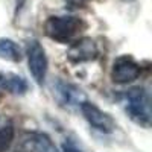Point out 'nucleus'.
I'll list each match as a JSON object with an SVG mask.
<instances>
[{"label": "nucleus", "instance_id": "nucleus-1", "mask_svg": "<svg viewBox=\"0 0 152 152\" xmlns=\"http://www.w3.org/2000/svg\"><path fill=\"white\" fill-rule=\"evenodd\" d=\"M87 21L75 15H50L44 23V34L56 43H70L87 29Z\"/></svg>", "mask_w": 152, "mask_h": 152}, {"label": "nucleus", "instance_id": "nucleus-2", "mask_svg": "<svg viewBox=\"0 0 152 152\" xmlns=\"http://www.w3.org/2000/svg\"><path fill=\"white\" fill-rule=\"evenodd\" d=\"M125 110L131 120L137 125L149 128L151 126V96L145 87H132L125 93Z\"/></svg>", "mask_w": 152, "mask_h": 152}, {"label": "nucleus", "instance_id": "nucleus-3", "mask_svg": "<svg viewBox=\"0 0 152 152\" xmlns=\"http://www.w3.org/2000/svg\"><path fill=\"white\" fill-rule=\"evenodd\" d=\"M26 56H28V67L32 78L41 87L46 81L47 67H49L47 55L43 44L38 40H29L26 43Z\"/></svg>", "mask_w": 152, "mask_h": 152}, {"label": "nucleus", "instance_id": "nucleus-4", "mask_svg": "<svg viewBox=\"0 0 152 152\" xmlns=\"http://www.w3.org/2000/svg\"><path fill=\"white\" fill-rule=\"evenodd\" d=\"M140 75L142 66L131 55H122L114 59L111 67V81L114 84H131L140 78Z\"/></svg>", "mask_w": 152, "mask_h": 152}, {"label": "nucleus", "instance_id": "nucleus-5", "mask_svg": "<svg viewBox=\"0 0 152 152\" xmlns=\"http://www.w3.org/2000/svg\"><path fill=\"white\" fill-rule=\"evenodd\" d=\"M79 110L82 113V116L85 117V120L90 123L93 128L99 132L104 134H111L116 131L117 125L114 122V119L110 116L108 113L102 111L96 104L90 102V100H82Z\"/></svg>", "mask_w": 152, "mask_h": 152}, {"label": "nucleus", "instance_id": "nucleus-6", "mask_svg": "<svg viewBox=\"0 0 152 152\" xmlns=\"http://www.w3.org/2000/svg\"><path fill=\"white\" fill-rule=\"evenodd\" d=\"M97 46L94 40L90 37L79 38L78 41H75L69 50H67V59L72 64H84V62H90L97 58Z\"/></svg>", "mask_w": 152, "mask_h": 152}, {"label": "nucleus", "instance_id": "nucleus-7", "mask_svg": "<svg viewBox=\"0 0 152 152\" xmlns=\"http://www.w3.org/2000/svg\"><path fill=\"white\" fill-rule=\"evenodd\" d=\"M17 152H59L50 137L43 132H31L23 137Z\"/></svg>", "mask_w": 152, "mask_h": 152}, {"label": "nucleus", "instance_id": "nucleus-8", "mask_svg": "<svg viewBox=\"0 0 152 152\" xmlns=\"http://www.w3.org/2000/svg\"><path fill=\"white\" fill-rule=\"evenodd\" d=\"M52 90H53V96L56 97V100L59 102V105L66 107V108H72L75 105H81V90L78 87H75L69 82H64L58 79L56 82L52 84Z\"/></svg>", "mask_w": 152, "mask_h": 152}, {"label": "nucleus", "instance_id": "nucleus-9", "mask_svg": "<svg viewBox=\"0 0 152 152\" xmlns=\"http://www.w3.org/2000/svg\"><path fill=\"white\" fill-rule=\"evenodd\" d=\"M0 90L15 96H23L29 90V84L23 76L12 72H0Z\"/></svg>", "mask_w": 152, "mask_h": 152}, {"label": "nucleus", "instance_id": "nucleus-10", "mask_svg": "<svg viewBox=\"0 0 152 152\" xmlns=\"http://www.w3.org/2000/svg\"><path fill=\"white\" fill-rule=\"evenodd\" d=\"M0 58L9 62H20L23 59L20 46L11 38H0Z\"/></svg>", "mask_w": 152, "mask_h": 152}, {"label": "nucleus", "instance_id": "nucleus-11", "mask_svg": "<svg viewBox=\"0 0 152 152\" xmlns=\"http://www.w3.org/2000/svg\"><path fill=\"white\" fill-rule=\"evenodd\" d=\"M14 135H15V129L11 123L0 128V152H6L11 148L12 142H14Z\"/></svg>", "mask_w": 152, "mask_h": 152}, {"label": "nucleus", "instance_id": "nucleus-12", "mask_svg": "<svg viewBox=\"0 0 152 152\" xmlns=\"http://www.w3.org/2000/svg\"><path fill=\"white\" fill-rule=\"evenodd\" d=\"M62 152H82V149L76 145L73 140H67L62 143Z\"/></svg>", "mask_w": 152, "mask_h": 152}, {"label": "nucleus", "instance_id": "nucleus-13", "mask_svg": "<svg viewBox=\"0 0 152 152\" xmlns=\"http://www.w3.org/2000/svg\"><path fill=\"white\" fill-rule=\"evenodd\" d=\"M69 8H84L87 6L88 0H64Z\"/></svg>", "mask_w": 152, "mask_h": 152}]
</instances>
